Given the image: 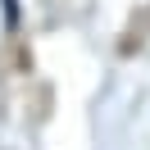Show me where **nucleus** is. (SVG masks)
Wrapping results in <instances>:
<instances>
[{
    "label": "nucleus",
    "instance_id": "obj_1",
    "mask_svg": "<svg viewBox=\"0 0 150 150\" xmlns=\"http://www.w3.org/2000/svg\"><path fill=\"white\" fill-rule=\"evenodd\" d=\"M0 14H5V28H9V32L23 28V5H18V0H0Z\"/></svg>",
    "mask_w": 150,
    "mask_h": 150
}]
</instances>
